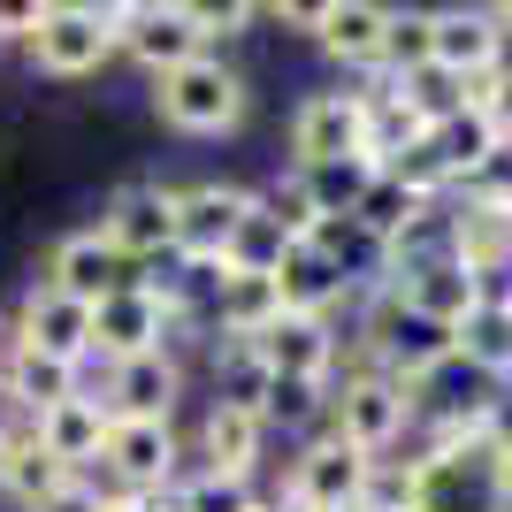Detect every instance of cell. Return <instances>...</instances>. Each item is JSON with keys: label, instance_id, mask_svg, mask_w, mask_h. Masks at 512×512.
Masks as SVG:
<instances>
[{"label": "cell", "instance_id": "1", "mask_svg": "<svg viewBox=\"0 0 512 512\" xmlns=\"http://www.w3.org/2000/svg\"><path fill=\"white\" fill-rule=\"evenodd\" d=\"M253 107V85L245 69L222 62V54H192L184 69L153 77V115L176 130V138H230Z\"/></svg>", "mask_w": 512, "mask_h": 512}, {"label": "cell", "instance_id": "20", "mask_svg": "<svg viewBox=\"0 0 512 512\" xmlns=\"http://www.w3.org/2000/svg\"><path fill=\"white\" fill-rule=\"evenodd\" d=\"M0 383L16 390V406L39 421V413L69 406L77 390H85V367H69V360H46V352H31V344H0Z\"/></svg>", "mask_w": 512, "mask_h": 512}, {"label": "cell", "instance_id": "7", "mask_svg": "<svg viewBox=\"0 0 512 512\" xmlns=\"http://www.w3.org/2000/svg\"><path fill=\"white\" fill-rule=\"evenodd\" d=\"M115 54L138 62L146 77H169L192 54H207V39L192 23V0H123L115 8Z\"/></svg>", "mask_w": 512, "mask_h": 512}, {"label": "cell", "instance_id": "25", "mask_svg": "<svg viewBox=\"0 0 512 512\" xmlns=\"http://www.w3.org/2000/svg\"><path fill=\"white\" fill-rule=\"evenodd\" d=\"M207 383H214V406H245V413H260V398H268V360H260L253 344H237V337H214V352H207Z\"/></svg>", "mask_w": 512, "mask_h": 512}, {"label": "cell", "instance_id": "12", "mask_svg": "<svg viewBox=\"0 0 512 512\" xmlns=\"http://www.w3.org/2000/svg\"><path fill=\"white\" fill-rule=\"evenodd\" d=\"M107 406V421H176L184 398V360L176 352H146V360H115L92 390Z\"/></svg>", "mask_w": 512, "mask_h": 512}, {"label": "cell", "instance_id": "18", "mask_svg": "<svg viewBox=\"0 0 512 512\" xmlns=\"http://www.w3.org/2000/svg\"><path fill=\"white\" fill-rule=\"evenodd\" d=\"M390 291H398V306H413L421 321H436V329H459V321L482 306V291H474V276L459 268V260H428V268H398L390 276Z\"/></svg>", "mask_w": 512, "mask_h": 512}, {"label": "cell", "instance_id": "24", "mask_svg": "<svg viewBox=\"0 0 512 512\" xmlns=\"http://www.w3.org/2000/svg\"><path fill=\"white\" fill-rule=\"evenodd\" d=\"M451 360H467L474 375L512 383V314L505 306H474L459 329H451Z\"/></svg>", "mask_w": 512, "mask_h": 512}, {"label": "cell", "instance_id": "28", "mask_svg": "<svg viewBox=\"0 0 512 512\" xmlns=\"http://www.w3.org/2000/svg\"><path fill=\"white\" fill-rule=\"evenodd\" d=\"M436 62V16L428 8H390V39H383V69L375 77H413V69Z\"/></svg>", "mask_w": 512, "mask_h": 512}, {"label": "cell", "instance_id": "26", "mask_svg": "<svg viewBox=\"0 0 512 512\" xmlns=\"http://www.w3.org/2000/svg\"><path fill=\"white\" fill-rule=\"evenodd\" d=\"M260 421H268V436H321L329 428V383H268V398H260Z\"/></svg>", "mask_w": 512, "mask_h": 512}, {"label": "cell", "instance_id": "6", "mask_svg": "<svg viewBox=\"0 0 512 512\" xmlns=\"http://www.w3.org/2000/svg\"><path fill=\"white\" fill-rule=\"evenodd\" d=\"M100 237L130 268H161L176 253V184L161 176H138V184H115L100 207Z\"/></svg>", "mask_w": 512, "mask_h": 512}, {"label": "cell", "instance_id": "31", "mask_svg": "<svg viewBox=\"0 0 512 512\" xmlns=\"http://www.w3.org/2000/svg\"><path fill=\"white\" fill-rule=\"evenodd\" d=\"M260 214H268V222H276L283 237H291V245H306V237H314V222H321V207H314V192H306L299 176H268V184H260Z\"/></svg>", "mask_w": 512, "mask_h": 512}, {"label": "cell", "instance_id": "9", "mask_svg": "<svg viewBox=\"0 0 512 512\" xmlns=\"http://www.w3.org/2000/svg\"><path fill=\"white\" fill-rule=\"evenodd\" d=\"M176 344V314L161 306V291L146 283H123L92 306V360L115 367V360H146V352H169Z\"/></svg>", "mask_w": 512, "mask_h": 512}, {"label": "cell", "instance_id": "10", "mask_svg": "<svg viewBox=\"0 0 512 512\" xmlns=\"http://www.w3.org/2000/svg\"><path fill=\"white\" fill-rule=\"evenodd\" d=\"M39 283H46V291H62V299H77V306H100L107 291L138 283V268H130V260L100 237V222H92V230H62L54 245H46Z\"/></svg>", "mask_w": 512, "mask_h": 512}, {"label": "cell", "instance_id": "30", "mask_svg": "<svg viewBox=\"0 0 512 512\" xmlns=\"http://www.w3.org/2000/svg\"><path fill=\"white\" fill-rule=\"evenodd\" d=\"M169 512H268V497L253 490V482H230V474H184L169 497H161Z\"/></svg>", "mask_w": 512, "mask_h": 512}, {"label": "cell", "instance_id": "5", "mask_svg": "<svg viewBox=\"0 0 512 512\" xmlns=\"http://www.w3.org/2000/svg\"><path fill=\"white\" fill-rule=\"evenodd\" d=\"M367 490H375V459L352 444H337L329 428L306 436L291 451V467H283V497L306 512H367Z\"/></svg>", "mask_w": 512, "mask_h": 512}, {"label": "cell", "instance_id": "13", "mask_svg": "<svg viewBox=\"0 0 512 512\" xmlns=\"http://www.w3.org/2000/svg\"><path fill=\"white\" fill-rule=\"evenodd\" d=\"M253 352L268 360L276 383H337L344 329H337V321H314V314H283L268 337H253Z\"/></svg>", "mask_w": 512, "mask_h": 512}, {"label": "cell", "instance_id": "22", "mask_svg": "<svg viewBox=\"0 0 512 512\" xmlns=\"http://www.w3.org/2000/svg\"><path fill=\"white\" fill-rule=\"evenodd\" d=\"M107 428H115V421H107V406L92 398V390H77L69 406L39 413V444L54 451L69 474H92V467H100V451H107Z\"/></svg>", "mask_w": 512, "mask_h": 512}, {"label": "cell", "instance_id": "17", "mask_svg": "<svg viewBox=\"0 0 512 512\" xmlns=\"http://www.w3.org/2000/svg\"><path fill=\"white\" fill-rule=\"evenodd\" d=\"M383 39H390V8L383 0H329V8L314 16V46L329 54V62L360 69V77L383 69Z\"/></svg>", "mask_w": 512, "mask_h": 512}, {"label": "cell", "instance_id": "29", "mask_svg": "<svg viewBox=\"0 0 512 512\" xmlns=\"http://www.w3.org/2000/svg\"><path fill=\"white\" fill-rule=\"evenodd\" d=\"M428 146L444 153V169H451V184H467L482 161H490V146H497V130L474 115V107H459V115H444V123L428 130Z\"/></svg>", "mask_w": 512, "mask_h": 512}, {"label": "cell", "instance_id": "33", "mask_svg": "<svg viewBox=\"0 0 512 512\" xmlns=\"http://www.w3.org/2000/svg\"><path fill=\"white\" fill-rule=\"evenodd\" d=\"M383 176H390V184H406L413 199H428V207L459 192V184H451V169H444V153L428 146V138H421V146H406L398 161H383Z\"/></svg>", "mask_w": 512, "mask_h": 512}, {"label": "cell", "instance_id": "36", "mask_svg": "<svg viewBox=\"0 0 512 512\" xmlns=\"http://www.w3.org/2000/svg\"><path fill=\"white\" fill-rule=\"evenodd\" d=\"M268 512H306V505H291V497H283V490H276V497H268Z\"/></svg>", "mask_w": 512, "mask_h": 512}, {"label": "cell", "instance_id": "16", "mask_svg": "<svg viewBox=\"0 0 512 512\" xmlns=\"http://www.w3.org/2000/svg\"><path fill=\"white\" fill-rule=\"evenodd\" d=\"M283 321V291L276 276H237V268H214L207 283V337H237L253 344Z\"/></svg>", "mask_w": 512, "mask_h": 512}, {"label": "cell", "instance_id": "37", "mask_svg": "<svg viewBox=\"0 0 512 512\" xmlns=\"http://www.w3.org/2000/svg\"><path fill=\"white\" fill-rule=\"evenodd\" d=\"M505 214H512V199H505Z\"/></svg>", "mask_w": 512, "mask_h": 512}, {"label": "cell", "instance_id": "11", "mask_svg": "<svg viewBox=\"0 0 512 512\" xmlns=\"http://www.w3.org/2000/svg\"><path fill=\"white\" fill-rule=\"evenodd\" d=\"M360 130H367V100L360 85H329V92H306L291 107V169H321V161H344L360 153Z\"/></svg>", "mask_w": 512, "mask_h": 512}, {"label": "cell", "instance_id": "35", "mask_svg": "<svg viewBox=\"0 0 512 512\" xmlns=\"http://www.w3.org/2000/svg\"><path fill=\"white\" fill-rule=\"evenodd\" d=\"M39 512H100V482H85V474H77V482H69V490H54Z\"/></svg>", "mask_w": 512, "mask_h": 512}, {"label": "cell", "instance_id": "4", "mask_svg": "<svg viewBox=\"0 0 512 512\" xmlns=\"http://www.w3.org/2000/svg\"><path fill=\"white\" fill-rule=\"evenodd\" d=\"M85 482L123 490V497H169L176 482H184V444H176V421H115V428H107L100 467H92Z\"/></svg>", "mask_w": 512, "mask_h": 512}, {"label": "cell", "instance_id": "34", "mask_svg": "<svg viewBox=\"0 0 512 512\" xmlns=\"http://www.w3.org/2000/svg\"><path fill=\"white\" fill-rule=\"evenodd\" d=\"M192 23H199V39H207V54H214V39H245L260 23V8H245V0H192Z\"/></svg>", "mask_w": 512, "mask_h": 512}, {"label": "cell", "instance_id": "8", "mask_svg": "<svg viewBox=\"0 0 512 512\" xmlns=\"http://www.w3.org/2000/svg\"><path fill=\"white\" fill-rule=\"evenodd\" d=\"M253 214V184H222V176H199V184H176V260L192 268H222L237 222Z\"/></svg>", "mask_w": 512, "mask_h": 512}, {"label": "cell", "instance_id": "32", "mask_svg": "<svg viewBox=\"0 0 512 512\" xmlns=\"http://www.w3.org/2000/svg\"><path fill=\"white\" fill-rule=\"evenodd\" d=\"M421 207H428V199H413L406 184H390V176H375V184H367V199H360V214H352V222H360L367 237H383V245H390V237L406 230V222H413V214H421Z\"/></svg>", "mask_w": 512, "mask_h": 512}, {"label": "cell", "instance_id": "27", "mask_svg": "<svg viewBox=\"0 0 512 512\" xmlns=\"http://www.w3.org/2000/svg\"><path fill=\"white\" fill-rule=\"evenodd\" d=\"M299 176V169H291ZM375 161H367V153H344V161H321V169H306L299 184L306 192H314V207L321 214H360V199H367V184H375Z\"/></svg>", "mask_w": 512, "mask_h": 512}, {"label": "cell", "instance_id": "2", "mask_svg": "<svg viewBox=\"0 0 512 512\" xmlns=\"http://www.w3.org/2000/svg\"><path fill=\"white\" fill-rule=\"evenodd\" d=\"M406 428H413V390L367 360H344V375L329 383V436L367 459H390L406 444Z\"/></svg>", "mask_w": 512, "mask_h": 512}, {"label": "cell", "instance_id": "3", "mask_svg": "<svg viewBox=\"0 0 512 512\" xmlns=\"http://www.w3.org/2000/svg\"><path fill=\"white\" fill-rule=\"evenodd\" d=\"M39 77H100L115 62V8L92 0H39V23L23 39Z\"/></svg>", "mask_w": 512, "mask_h": 512}, {"label": "cell", "instance_id": "23", "mask_svg": "<svg viewBox=\"0 0 512 512\" xmlns=\"http://www.w3.org/2000/svg\"><path fill=\"white\" fill-rule=\"evenodd\" d=\"M276 291H283V314H314V321H337L344 306H360V291H352V283H344L321 253H306V245L283 253Z\"/></svg>", "mask_w": 512, "mask_h": 512}, {"label": "cell", "instance_id": "21", "mask_svg": "<svg viewBox=\"0 0 512 512\" xmlns=\"http://www.w3.org/2000/svg\"><path fill=\"white\" fill-rule=\"evenodd\" d=\"M69 482H77V474H69L62 459L39 444V421H23V428H8V436H0V490L16 497L23 512H39L46 497L69 490Z\"/></svg>", "mask_w": 512, "mask_h": 512}, {"label": "cell", "instance_id": "14", "mask_svg": "<svg viewBox=\"0 0 512 512\" xmlns=\"http://www.w3.org/2000/svg\"><path fill=\"white\" fill-rule=\"evenodd\" d=\"M8 337L46 352V360H69V367H92V306L62 299V291H46L31 283L16 299V321H8Z\"/></svg>", "mask_w": 512, "mask_h": 512}, {"label": "cell", "instance_id": "15", "mask_svg": "<svg viewBox=\"0 0 512 512\" xmlns=\"http://www.w3.org/2000/svg\"><path fill=\"white\" fill-rule=\"evenodd\" d=\"M192 459H199V474H230V482H253L260 459H268V421H260V413H245V406H214V398H207Z\"/></svg>", "mask_w": 512, "mask_h": 512}, {"label": "cell", "instance_id": "19", "mask_svg": "<svg viewBox=\"0 0 512 512\" xmlns=\"http://www.w3.org/2000/svg\"><path fill=\"white\" fill-rule=\"evenodd\" d=\"M436 16V69H451L459 85H482L497 69V16L490 8H428Z\"/></svg>", "mask_w": 512, "mask_h": 512}]
</instances>
